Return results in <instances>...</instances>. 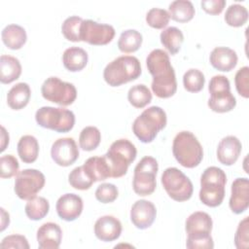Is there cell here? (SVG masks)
I'll return each instance as SVG.
<instances>
[{
    "mask_svg": "<svg viewBox=\"0 0 249 249\" xmlns=\"http://www.w3.org/2000/svg\"><path fill=\"white\" fill-rule=\"evenodd\" d=\"M1 37L4 45L11 50H19L27 40L25 29L18 24H9L4 27Z\"/></svg>",
    "mask_w": 249,
    "mask_h": 249,
    "instance_id": "484cf974",
    "label": "cell"
},
{
    "mask_svg": "<svg viewBox=\"0 0 249 249\" xmlns=\"http://www.w3.org/2000/svg\"><path fill=\"white\" fill-rule=\"evenodd\" d=\"M19 164L13 155H5L0 158V177L11 178L18 173Z\"/></svg>",
    "mask_w": 249,
    "mask_h": 249,
    "instance_id": "ab89813d",
    "label": "cell"
},
{
    "mask_svg": "<svg viewBox=\"0 0 249 249\" xmlns=\"http://www.w3.org/2000/svg\"><path fill=\"white\" fill-rule=\"evenodd\" d=\"M248 11L240 4H231L226 11L225 21L232 27H240L247 22Z\"/></svg>",
    "mask_w": 249,
    "mask_h": 249,
    "instance_id": "e575fe53",
    "label": "cell"
},
{
    "mask_svg": "<svg viewBox=\"0 0 249 249\" xmlns=\"http://www.w3.org/2000/svg\"><path fill=\"white\" fill-rule=\"evenodd\" d=\"M172 153L176 160L184 167L194 168L203 159L202 146L191 131H180L173 139Z\"/></svg>",
    "mask_w": 249,
    "mask_h": 249,
    "instance_id": "5b68a950",
    "label": "cell"
},
{
    "mask_svg": "<svg viewBox=\"0 0 249 249\" xmlns=\"http://www.w3.org/2000/svg\"><path fill=\"white\" fill-rule=\"evenodd\" d=\"M83 167L86 173L93 182L103 181L111 177L110 168L104 158V155L102 157L89 158L83 164Z\"/></svg>",
    "mask_w": 249,
    "mask_h": 249,
    "instance_id": "603a6c76",
    "label": "cell"
},
{
    "mask_svg": "<svg viewBox=\"0 0 249 249\" xmlns=\"http://www.w3.org/2000/svg\"><path fill=\"white\" fill-rule=\"evenodd\" d=\"M121 233L122 224L114 216H102L94 224V234L101 241H114L120 237Z\"/></svg>",
    "mask_w": 249,
    "mask_h": 249,
    "instance_id": "ac0fdd59",
    "label": "cell"
},
{
    "mask_svg": "<svg viewBox=\"0 0 249 249\" xmlns=\"http://www.w3.org/2000/svg\"><path fill=\"white\" fill-rule=\"evenodd\" d=\"M160 37V43L171 55L176 54L180 51L184 42V35L182 31L175 26H170L163 29Z\"/></svg>",
    "mask_w": 249,
    "mask_h": 249,
    "instance_id": "f546056e",
    "label": "cell"
},
{
    "mask_svg": "<svg viewBox=\"0 0 249 249\" xmlns=\"http://www.w3.org/2000/svg\"><path fill=\"white\" fill-rule=\"evenodd\" d=\"M21 65L19 60L12 55L2 54L0 57V81L2 84H10L19 78Z\"/></svg>",
    "mask_w": 249,
    "mask_h": 249,
    "instance_id": "4316f807",
    "label": "cell"
},
{
    "mask_svg": "<svg viewBox=\"0 0 249 249\" xmlns=\"http://www.w3.org/2000/svg\"><path fill=\"white\" fill-rule=\"evenodd\" d=\"M241 150L242 145L237 137L226 136L218 144L217 159L224 165H232L238 160Z\"/></svg>",
    "mask_w": 249,
    "mask_h": 249,
    "instance_id": "d6986e66",
    "label": "cell"
},
{
    "mask_svg": "<svg viewBox=\"0 0 249 249\" xmlns=\"http://www.w3.org/2000/svg\"><path fill=\"white\" fill-rule=\"evenodd\" d=\"M119 196L118 188L111 183L99 185L95 191V198L101 203H110L117 199Z\"/></svg>",
    "mask_w": 249,
    "mask_h": 249,
    "instance_id": "60d3db41",
    "label": "cell"
},
{
    "mask_svg": "<svg viewBox=\"0 0 249 249\" xmlns=\"http://www.w3.org/2000/svg\"><path fill=\"white\" fill-rule=\"evenodd\" d=\"M42 96L60 106L71 105L77 97V89L71 83L61 81L57 77H50L41 87Z\"/></svg>",
    "mask_w": 249,
    "mask_h": 249,
    "instance_id": "8fae6325",
    "label": "cell"
},
{
    "mask_svg": "<svg viewBox=\"0 0 249 249\" xmlns=\"http://www.w3.org/2000/svg\"><path fill=\"white\" fill-rule=\"evenodd\" d=\"M35 120L40 126L62 133L70 131L75 124L74 113L61 107H41L35 113Z\"/></svg>",
    "mask_w": 249,
    "mask_h": 249,
    "instance_id": "52a82bcc",
    "label": "cell"
},
{
    "mask_svg": "<svg viewBox=\"0 0 249 249\" xmlns=\"http://www.w3.org/2000/svg\"><path fill=\"white\" fill-rule=\"evenodd\" d=\"M236 53L227 47H217L213 49L210 53V64L217 70L223 72H229L232 70L237 64Z\"/></svg>",
    "mask_w": 249,
    "mask_h": 249,
    "instance_id": "44dd1931",
    "label": "cell"
},
{
    "mask_svg": "<svg viewBox=\"0 0 249 249\" xmlns=\"http://www.w3.org/2000/svg\"><path fill=\"white\" fill-rule=\"evenodd\" d=\"M83 18L78 16H72L67 18L62 25H61V32L63 36L71 42H80V30L81 25L83 22Z\"/></svg>",
    "mask_w": 249,
    "mask_h": 249,
    "instance_id": "8d00e7d4",
    "label": "cell"
},
{
    "mask_svg": "<svg viewBox=\"0 0 249 249\" xmlns=\"http://www.w3.org/2000/svg\"><path fill=\"white\" fill-rule=\"evenodd\" d=\"M186 246L189 249H212L214 242L211 234L188 235Z\"/></svg>",
    "mask_w": 249,
    "mask_h": 249,
    "instance_id": "ee69618b",
    "label": "cell"
},
{
    "mask_svg": "<svg viewBox=\"0 0 249 249\" xmlns=\"http://www.w3.org/2000/svg\"><path fill=\"white\" fill-rule=\"evenodd\" d=\"M234 214H241L249 206V181L247 178H236L231 184V195L229 202Z\"/></svg>",
    "mask_w": 249,
    "mask_h": 249,
    "instance_id": "e0dca14e",
    "label": "cell"
},
{
    "mask_svg": "<svg viewBox=\"0 0 249 249\" xmlns=\"http://www.w3.org/2000/svg\"><path fill=\"white\" fill-rule=\"evenodd\" d=\"M79 148L71 137H64L55 140L51 148L53 160L59 166H69L79 158Z\"/></svg>",
    "mask_w": 249,
    "mask_h": 249,
    "instance_id": "5bb4252c",
    "label": "cell"
},
{
    "mask_svg": "<svg viewBox=\"0 0 249 249\" xmlns=\"http://www.w3.org/2000/svg\"><path fill=\"white\" fill-rule=\"evenodd\" d=\"M26 216L33 221H39L47 216L50 210L49 201L43 196H34L25 205Z\"/></svg>",
    "mask_w": 249,
    "mask_h": 249,
    "instance_id": "1f68e13d",
    "label": "cell"
},
{
    "mask_svg": "<svg viewBox=\"0 0 249 249\" xmlns=\"http://www.w3.org/2000/svg\"><path fill=\"white\" fill-rule=\"evenodd\" d=\"M101 141V133L95 126H86L82 129L79 136L80 148L84 151L95 150Z\"/></svg>",
    "mask_w": 249,
    "mask_h": 249,
    "instance_id": "836d02e7",
    "label": "cell"
},
{
    "mask_svg": "<svg viewBox=\"0 0 249 249\" xmlns=\"http://www.w3.org/2000/svg\"><path fill=\"white\" fill-rule=\"evenodd\" d=\"M137 150L129 140L119 139L113 142L104 155L110 168L111 177L119 178L126 174L128 166L136 159Z\"/></svg>",
    "mask_w": 249,
    "mask_h": 249,
    "instance_id": "8992f818",
    "label": "cell"
},
{
    "mask_svg": "<svg viewBox=\"0 0 249 249\" xmlns=\"http://www.w3.org/2000/svg\"><path fill=\"white\" fill-rule=\"evenodd\" d=\"M201 8L207 14L210 15H219L223 12L226 1L225 0H203L200 2Z\"/></svg>",
    "mask_w": 249,
    "mask_h": 249,
    "instance_id": "bcb514c9",
    "label": "cell"
},
{
    "mask_svg": "<svg viewBox=\"0 0 249 249\" xmlns=\"http://www.w3.org/2000/svg\"><path fill=\"white\" fill-rule=\"evenodd\" d=\"M69 184L76 190H89L94 183L86 173L83 165L75 167L68 175Z\"/></svg>",
    "mask_w": 249,
    "mask_h": 249,
    "instance_id": "74e56055",
    "label": "cell"
},
{
    "mask_svg": "<svg viewBox=\"0 0 249 249\" xmlns=\"http://www.w3.org/2000/svg\"><path fill=\"white\" fill-rule=\"evenodd\" d=\"M129 103L135 108H144L152 101V92L145 85H135L127 92Z\"/></svg>",
    "mask_w": 249,
    "mask_h": 249,
    "instance_id": "d6a6232c",
    "label": "cell"
},
{
    "mask_svg": "<svg viewBox=\"0 0 249 249\" xmlns=\"http://www.w3.org/2000/svg\"><path fill=\"white\" fill-rule=\"evenodd\" d=\"M83 199L75 194L62 195L56 201L55 209L59 218L71 222L76 220L83 211Z\"/></svg>",
    "mask_w": 249,
    "mask_h": 249,
    "instance_id": "2e32d148",
    "label": "cell"
},
{
    "mask_svg": "<svg viewBox=\"0 0 249 249\" xmlns=\"http://www.w3.org/2000/svg\"><path fill=\"white\" fill-rule=\"evenodd\" d=\"M167 118L163 109L151 106L145 109L132 124V131L143 143H151L166 125Z\"/></svg>",
    "mask_w": 249,
    "mask_h": 249,
    "instance_id": "277c9868",
    "label": "cell"
},
{
    "mask_svg": "<svg viewBox=\"0 0 249 249\" xmlns=\"http://www.w3.org/2000/svg\"><path fill=\"white\" fill-rule=\"evenodd\" d=\"M158 170L159 164L155 158L149 156L142 158L134 168L132 182L134 193L141 196L152 195L157 187Z\"/></svg>",
    "mask_w": 249,
    "mask_h": 249,
    "instance_id": "9c48e42d",
    "label": "cell"
},
{
    "mask_svg": "<svg viewBox=\"0 0 249 249\" xmlns=\"http://www.w3.org/2000/svg\"><path fill=\"white\" fill-rule=\"evenodd\" d=\"M156 216V206L153 202L146 199L135 201L130 210V220L132 224L140 230H145L151 227Z\"/></svg>",
    "mask_w": 249,
    "mask_h": 249,
    "instance_id": "9a60e30c",
    "label": "cell"
},
{
    "mask_svg": "<svg viewBox=\"0 0 249 249\" xmlns=\"http://www.w3.org/2000/svg\"><path fill=\"white\" fill-rule=\"evenodd\" d=\"M0 210H1V229H0V231H3L10 224V216H9V213H7L4 208H1Z\"/></svg>",
    "mask_w": 249,
    "mask_h": 249,
    "instance_id": "7dc6e473",
    "label": "cell"
},
{
    "mask_svg": "<svg viewBox=\"0 0 249 249\" xmlns=\"http://www.w3.org/2000/svg\"><path fill=\"white\" fill-rule=\"evenodd\" d=\"M31 90L26 83H18L11 88L7 93V103L13 110L24 108L30 99Z\"/></svg>",
    "mask_w": 249,
    "mask_h": 249,
    "instance_id": "d4e9b609",
    "label": "cell"
},
{
    "mask_svg": "<svg viewBox=\"0 0 249 249\" xmlns=\"http://www.w3.org/2000/svg\"><path fill=\"white\" fill-rule=\"evenodd\" d=\"M141 64L137 57L122 55L109 62L103 71L105 82L111 87H119L136 80L141 75Z\"/></svg>",
    "mask_w": 249,
    "mask_h": 249,
    "instance_id": "3957f363",
    "label": "cell"
},
{
    "mask_svg": "<svg viewBox=\"0 0 249 249\" xmlns=\"http://www.w3.org/2000/svg\"><path fill=\"white\" fill-rule=\"evenodd\" d=\"M208 99L209 108L216 113L231 111L236 105V99L231 92V84L224 75L213 76L209 82Z\"/></svg>",
    "mask_w": 249,
    "mask_h": 249,
    "instance_id": "ba28073f",
    "label": "cell"
},
{
    "mask_svg": "<svg viewBox=\"0 0 249 249\" xmlns=\"http://www.w3.org/2000/svg\"><path fill=\"white\" fill-rule=\"evenodd\" d=\"M195 8L189 0L173 1L168 8L169 17L177 22H188L195 16Z\"/></svg>",
    "mask_w": 249,
    "mask_h": 249,
    "instance_id": "f1b7e54d",
    "label": "cell"
},
{
    "mask_svg": "<svg viewBox=\"0 0 249 249\" xmlns=\"http://www.w3.org/2000/svg\"><path fill=\"white\" fill-rule=\"evenodd\" d=\"M18 154L23 162H34L39 154L38 140L32 135L21 136L18 143Z\"/></svg>",
    "mask_w": 249,
    "mask_h": 249,
    "instance_id": "83f0119b",
    "label": "cell"
},
{
    "mask_svg": "<svg viewBox=\"0 0 249 249\" xmlns=\"http://www.w3.org/2000/svg\"><path fill=\"white\" fill-rule=\"evenodd\" d=\"M146 64L153 76L151 88L156 96L168 98L174 95L177 90V82L167 53L160 49L153 50L146 58Z\"/></svg>",
    "mask_w": 249,
    "mask_h": 249,
    "instance_id": "6da1fadb",
    "label": "cell"
},
{
    "mask_svg": "<svg viewBox=\"0 0 249 249\" xmlns=\"http://www.w3.org/2000/svg\"><path fill=\"white\" fill-rule=\"evenodd\" d=\"M61 238L62 231L55 223H45L37 231V241L40 249H57Z\"/></svg>",
    "mask_w": 249,
    "mask_h": 249,
    "instance_id": "ffe728a7",
    "label": "cell"
},
{
    "mask_svg": "<svg viewBox=\"0 0 249 249\" xmlns=\"http://www.w3.org/2000/svg\"><path fill=\"white\" fill-rule=\"evenodd\" d=\"M170 17L166 10L160 8H152L146 15V22L149 26L156 29L164 28L169 22Z\"/></svg>",
    "mask_w": 249,
    "mask_h": 249,
    "instance_id": "f35d334b",
    "label": "cell"
},
{
    "mask_svg": "<svg viewBox=\"0 0 249 249\" xmlns=\"http://www.w3.org/2000/svg\"><path fill=\"white\" fill-rule=\"evenodd\" d=\"M234 245L238 249L248 248L249 246V218L245 217L239 222L234 234Z\"/></svg>",
    "mask_w": 249,
    "mask_h": 249,
    "instance_id": "7bdbcfd3",
    "label": "cell"
},
{
    "mask_svg": "<svg viewBox=\"0 0 249 249\" xmlns=\"http://www.w3.org/2000/svg\"><path fill=\"white\" fill-rule=\"evenodd\" d=\"M115 36V29L112 25L99 23L92 19H84L81 25V41L94 46L109 44Z\"/></svg>",
    "mask_w": 249,
    "mask_h": 249,
    "instance_id": "4fadbf2b",
    "label": "cell"
},
{
    "mask_svg": "<svg viewBox=\"0 0 249 249\" xmlns=\"http://www.w3.org/2000/svg\"><path fill=\"white\" fill-rule=\"evenodd\" d=\"M1 130H2V132H1V149H0V151L3 152L6 149L7 145L9 144V134L6 131V128L4 126H1Z\"/></svg>",
    "mask_w": 249,
    "mask_h": 249,
    "instance_id": "c3c4849f",
    "label": "cell"
},
{
    "mask_svg": "<svg viewBox=\"0 0 249 249\" xmlns=\"http://www.w3.org/2000/svg\"><path fill=\"white\" fill-rule=\"evenodd\" d=\"M205 83L203 73L198 69H189L183 76V85L186 90L190 92L200 91Z\"/></svg>",
    "mask_w": 249,
    "mask_h": 249,
    "instance_id": "d590c367",
    "label": "cell"
},
{
    "mask_svg": "<svg viewBox=\"0 0 249 249\" xmlns=\"http://www.w3.org/2000/svg\"><path fill=\"white\" fill-rule=\"evenodd\" d=\"M226 183L227 176L223 169L217 166L207 167L200 177V201L209 207L221 205L225 197Z\"/></svg>",
    "mask_w": 249,
    "mask_h": 249,
    "instance_id": "7a4b0ae2",
    "label": "cell"
},
{
    "mask_svg": "<svg viewBox=\"0 0 249 249\" xmlns=\"http://www.w3.org/2000/svg\"><path fill=\"white\" fill-rule=\"evenodd\" d=\"M161 184L167 195L175 201H186L193 196L192 181L176 167H168L162 172Z\"/></svg>",
    "mask_w": 249,
    "mask_h": 249,
    "instance_id": "30bf717a",
    "label": "cell"
},
{
    "mask_svg": "<svg viewBox=\"0 0 249 249\" xmlns=\"http://www.w3.org/2000/svg\"><path fill=\"white\" fill-rule=\"evenodd\" d=\"M143 37L140 32L135 29H127L121 33L118 48L122 53H130L139 50L142 45Z\"/></svg>",
    "mask_w": 249,
    "mask_h": 249,
    "instance_id": "4dcf8cb0",
    "label": "cell"
},
{
    "mask_svg": "<svg viewBox=\"0 0 249 249\" xmlns=\"http://www.w3.org/2000/svg\"><path fill=\"white\" fill-rule=\"evenodd\" d=\"M0 247L29 249V244L25 236L20 234H11L2 239V242L0 243Z\"/></svg>",
    "mask_w": 249,
    "mask_h": 249,
    "instance_id": "f6af8a7d",
    "label": "cell"
},
{
    "mask_svg": "<svg viewBox=\"0 0 249 249\" xmlns=\"http://www.w3.org/2000/svg\"><path fill=\"white\" fill-rule=\"evenodd\" d=\"M45 175L34 168H27L19 171L15 180V193L20 198L29 200L43 189Z\"/></svg>",
    "mask_w": 249,
    "mask_h": 249,
    "instance_id": "7c38bea8",
    "label": "cell"
},
{
    "mask_svg": "<svg viewBox=\"0 0 249 249\" xmlns=\"http://www.w3.org/2000/svg\"><path fill=\"white\" fill-rule=\"evenodd\" d=\"M213 222L210 215L205 212L196 211L187 218L185 229L188 235L210 234Z\"/></svg>",
    "mask_w": 249,
    "mask_h": 249,
    "instance_id": "7402d4cb",
    "label": "cell"
},
{
    "mask_svg": "<svg viewBox=\"0 0 249 249\" xmlns=\"http://www.w3.org/2000/svg\"><path fill=\"white\" fill-rule=\"evenodd\" d=\"M235 88L239 95L244 98L249 97V67L243 66L237 70L234 76Z\"/></svg>",
    "mask_w": 249,
    "mask_h": 249,
    "instance_id": "b9f144b4",
    "label": "cell"
},
{
    "mask_svg": "<svg viewBox=\"0 0 249 249\" xmlns=\"http://www.w3.org/2000/svg\"><path fill=\"white\" fill-rule=\"evenodd\" d=\"M89 60L87 52L79 47H70L66 49L62 54V62L64 67L71 72L83 70Z\"/></svg>",
    "mask_w": 249,
    "mask_h": 249,
    "instance_id": "cb8c5ba5",
    "label": "cell"
}]
</instances>
